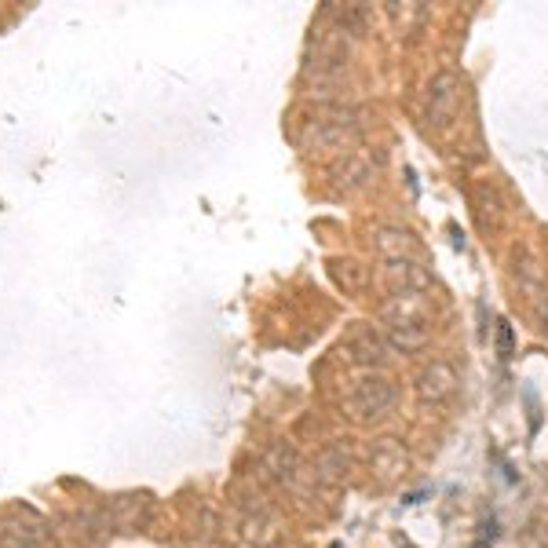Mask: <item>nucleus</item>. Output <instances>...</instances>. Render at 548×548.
I'll use <instances>...</instances> for the list:
<instances>
[{
  "label": "nucleus",
  "instance_id": "1",
  "mask_svg": "<svg viewBox=\"0 0 548 548\" xmlns=\"http://www.w3.org/2000/svg\"><path fill=\"white\" fill-rule=\"evenodd\" d=\"M359 136V114L340 103H318L307 121H300L296 139L307 150H337Z\"/></svg>",
  "mask_w": 548,
  "mask_h": 548
},
{
  "label": "nucleus",
  "instance_id": "2",
  "mask_svg": "<svg viewBox=\"0 0 548 548\" xmlns=\"http://www.w3.org/2000/svg\"><path fill=\"white\" fill-rule=\"evenodd\" d=\"M388 348L402 351V355H413V351L428 348V322H424L421 311V296H395V304L388 307Z\"/></svg>",
  "mask_w": 548,
  "mask_h": 548
},
{
  "label": "nucleus",
  "instance_id": "3",
  "mask_svg": "<svg viewBox=\"0 0 548 548\" xmlns=\"http://www.w3.org/2000/svg\"><path fill=\"white\" fill-rule=\"evenodd\" d=\"M399 391L384 373H369V377L355 380V388L348 395V413L355 421H380L384 413L395 406Z\"/></svg>",
  "mask_w": 548,
  "mask_h": 548
},
{
  "label": "nucleus",
  "instance_id": "4",
  "mask_svg": "<svg viewBox=\"0 0 548 548\" xmlns=\"http://www.w3.org/2000/svg\"><path fill=\"white\" fill-rule=\"evenodd\" d=\"M457 106H461V77L454 70L435 74L432 85H428V95H424V121H428V128H435V132L450 128V121L457 117Z\"/></svg>",
  "mask_w": 548,
  "mask_h": 548
},
{
  "label": "nucleus",
  "instance_id": "5",
  "mask_svg": "<svg viewBox=\"0 0 548 548\" xmlns=\"http://www.w3.org/2000/svg\"><path fill=\"white\" fill-rule=\"evenodd\" d=\"M344 66H348V33L340 30V26L318 30L307 74H315L318 81H333V77L344 74Z\"/></svg>",
  "mask_w": 548,
  "mask_h": 548
},
{
  "label": "nucleus",
  "instance_id": "6",
  "mask_svg": "<svg viewBox=\"0 0 548 548\" xmlns=\"http://www.w3.org/2000/svg\"><path fill=\"white\" fill-rule=\"evenodd\" d=\"M384 282L395 296H421L432 289V274L424 271L421 260H388Z\"/></svg>",
  "mask_w": 548,
  "mask_h": 548
},
{
  "label": "nucleus",
  "instance_id": "7",
  "mask_svg": "<svg viewBox=\"0 0 548 548\" xmlns=\"http://www.w3.org/2000/svg\"><path fill=\"white\" fill-rule=\"evenodd\" d=\"M417 399L421 402H432V406H439V402H446L450 395L457 391V369L450 366V362H428V366L417 373Z\"/></svg>",
  "mask_w": 548,
  "mask_h": 548
},
{
  "label": "nucleus",
  "instance_id": "8",
  "mask_svg": "<svg viewBox=\"0 0 548 548\" xmlns=\"http://www.w3.org/2000/svg\"><path fill=\"white\" fill-rule=\"evenodd\" d=\"M344 351L351 355V362L355 366H384V359H388V340L380 337V333H373V329H359V333H351L348 344H344Z\"/></svg>",
  "mask_w": 548,
  "mask_h": 548
},
{
  "label": "nucleus",
  "instance_id": "9",
  "mask_svg": "<svg viewBox=\"0 0 548 548\" xmlns=\"http://www.w3.org/2000/svg\"><path fill=\"white\" fill-rule=\"evenodd\" d=\"M377 253L384 260H417V242L402 227H380L377 231Z\"/></svg>",
  "mask_w": 548,
  "mask_h": 548
},
{
  "label": "nucleus",
  "instance_id": "10",
  "mask_svg": "<svg viewBox=\"0 0 548 548\" xmlns=\"http://www.w3.org/2000/svg\"><path fill=\"white\" fill-rule=\"evenodd\" d=\"M366 180H373V154L369 150H351L344 165L337 169V187L344 190H359Z\"/></svg>",
  "mask_w": 548,
  "mask_h": 548
},
{
  "label": "nucleus",
  "instance_id": "11",
  "mask_svg": "<svg viewBox=\"0 0 548 548\" xmlns=\"http://www.w3.org/2000/svg\"><path fill=\"white\" fill-rule=\"evenodd\" d=\"M264 472L271 475L274 483H293L296 479V450L285 443H274L264 457Z\"/></svg>",
  "mask_w": 548,
  "mask_h": 548
},
{
  "label": "nucleus",
  "instance_id": "12",
  "mask_svg": "<svg viewBox=\"0 0 548 548\" xmlns=\"http://www.w3.org/2000/svg\"><path fill=\"white\" fill-rule=\"evenodd\" d=\"M472 205H475V220H479L483 231H490V227L501 223V198H497V190L490 187V183H479V187L472 190Z\"/></svg>",
  "mask_w": 548,
  "mask_h": 548
},
{
  "label": "nucleus",
  "instance_id": "13",
  "mask_svg": "<svg viewBox=\"0 0 548 548\" xmlns=\"http://www.w3.org/2000/svg\"><path fill=\"white\" fill-rule=\"evenodd\" d=\"M114 523L121 530H139L150 523V501L147 497H121L114 508Z\"/></svg>",
  "mask_w": 548,
  "mask_h": 548
},
{
  "label": "nucleus",
  "instance_id": "14",
  "mask_svg": "<svg viewBox=\"0 0 548 548\" xmlns=\"http://www.w3.org/2000/svg\"><path fill=\"white\" fill-rule=\"evenodd\" d=\"M344 475H348V454H344V446H329L322 461H318V479L326 486H337L344 483Z\"/></svg>",
  "mask_w": 548,
  "mask_h": 548
},
{
  "label": "nucleus",
  "instance_id": "15",
  "mask_svg": "<svg viewBox=\"0 0 548 548\" xmlns=\"http://www.w3.org/2000/svg\"><path fill=\"white\" fill-rule=\"evenodd\" d=\"M329 271H333V282L344 285L348 293H362V289H366V282H369V271L362 264H355V260H337V264L329 267Z\"/></svg>",
  "mask_w": 548,
  "mask_h": 548
},
{
  "label": "nucleus",
  "instance_id": "16",
  "mask_svg": "<svg viewBox=\"0 0 548 548\" xmlns=\"http://www.w3.org/2000/svg\"><path fill=\"white\" fill-rule=\"evenodd\" d=\"M373 464H377L384 475H391L395 468H402V454L395 450V446H391V439H384V443H380V450L373 454Z\"/></svg>",
  "mask_w": 548,
  "mask_h": 548
},
{
  "label": "nucleus",
  "instance_id": "17",
  "mask_svg": "<svg viewBox=\"0 0 548 548\" xmlns=\"http://www.w3.org/2000/svg\"><path fill=\"white\" fill-rule=\"evenodd\" d=\"M501 351L508 355V326H501Z\"/></svg>",
  "mask_w": 548,
  "mask_h": 548
}]
</instances>
